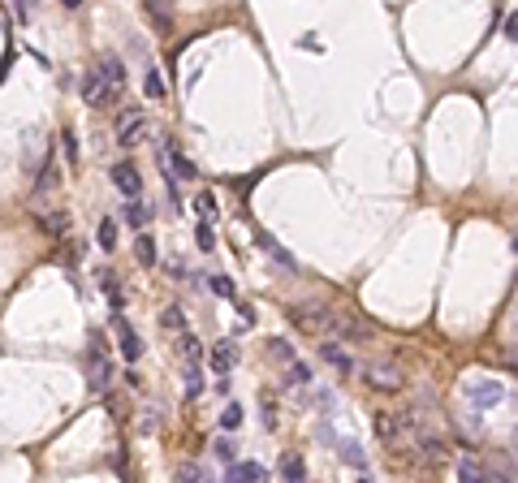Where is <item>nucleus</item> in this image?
Segmentation results:
<instances>
[{"label": "nucleus", "instance_id": "obj_16", "mask_svg": "<svg viewBox=\"0 0 518 483\" xmlns=\"http://www.w3.org/2000/svg\"><path fill=\"white\" fill-rule=\"evenodd\" d=\"M117 337H121V354H126V363H134L138 354H143V341H138V333L121 315H117Z\"/></svg>", "mask_w": 518, "mask_h": 483}, {"label": "nucleus", "instance_id": "obj_20", "mask_svg": "<svg viewBox=\"0 0 518 483\" xmlns=\"http://www.w3.org/2000/svg\"><path fill=\"white\" fill-rule=\"evenodd\" d=\"M285 384H289V389H294V384H311V367L289 359V367H285Z\"/></svg>", "mask_w": 518, "mask_h": 483}, {"label": "nucleus", "instance_id": "obj_12", "mask_svg": "<svg viewBox=\"0 0 518 483\" xmlns=\"http://www.w3.org/2000/svg\"><path fill=\"white\" fill-rule=\"evenodd\" d=\"M164 160H168V173L182 177V182H194V173H199V168H194V160L186 156V151H178V147H164Z\"/></svg>", "mask_w": 518, "mask_h": 483}, {"label": "nucleus", "instance_id": "obj_31", "mask_svg": "<svg viewBox=\"0 0 518 483\" xmlns=\"http://www.w3.org/2000/svg\"><path fill=\"white\" fill-rule=\"evenodd\" d=\"M160 324H164V328H173V333H182V324H186V315H182V307H168V311L160 315Z\"/></svg>", "mask_w": 518, "mask_h": 483}, {"label": "nucleus", "instance_id": "obj_21", "mask_svg": "<svg viewBox=\"0 0 518 483\" xmlns=\"http://www.w3.org/2000/svg\"><path fill=\"white\" fill-rule=\"evenodd\" d=\"M212 453H216V457H220V462H225V466H229V462H238V440H229V436H220V440L212 445Z\"/></svg>", "mask_w": 518, "mask_h": 483}, {"label": "nucleus", "instance_id": "obj_11", "mask_svg": "<svg viewBox=\"0 0 518 483\" xmlns=\"http://www.w3.org/2000/svg\"><path fill=\"white\" fill-rule=\"evenodd\" d=\"M108 177H113V186H117L121 194H126V199H134V194L143 190V177H138V168H134V164H117Z\"/></svg>", "mask_w": 518, "mask_h": 483}, {"label": "nucleus", "instance_id": "obj_17", "mask_svg": "<svg viewBox=\"0 0 518 483\" xmlns=\"http://www.w3.org/2000/svg\"><path fill=\"white\" fill-rule=\"evenodd\" d=\"M100 73H104V82H108V87L126 91V65H121L117 57H104V61H100Z\"/></svg>", "mask_w": 518, "mask_h": 483}, {"label": "nucleus", "instance_id": "obj_30", "mask_svg": "<svg viewBox=\"0 0 518 483\" xmlns=\"http://www.w3.org/2000/svg\"><path fill=\"white\" fill-rule=\"evenodd\" d=\"M194 242H199V250H216V233H212V224H208V220L194 229Z\"/></svg>", "mask_w": 518, "mask_h": 483}, {"label": "nucleus", "instance_id": "obj_24", "mask_svg": "<svg viewBox=\"0 0 518 483\" xmlns=\"http://www.w3.org/2000/svg\"><path fill=\"white\" fill-rule=\"evenodd\" d=\"M238 423H242V405H238V401H229L225 410H220V431H233Z\"/></svg>", "mask_w": 518, "mask_h": 483}, {"label": "nucleus", "instance_id": "obj_6", "mask_svg": "<svg viewBox=\"0 0 518 483\" xmlns=\"http://www.w3.org/2000/svg\"><path fill=\"white\" fill-rule=\"evenodd\" d=\"M147 130H152V125H147V113H138V108H126V113L117 117V143H121V147L143 143Z\"/></svg>", "mask_w": 518, "mask_h": 483}, {"label": "nucleus", "instance_id": "obj_19", "mask_svg": "<svg viewBox=\"0 0 518 483\" xmlns=\"http://www.w3.org/2000/svg\"><path fill=\"white\" fill-rule=\"evenodd\" d=\"M281 475H285V479H307V462H303L298 453H285V457H281Z\"/></svg>", "mask_w": 518, "mask_h": 483}, {"label": "nucleus", "instance_id": "obj_1", "mask_svg": "<svg viewBox=\"0 0 518 483\" xmlns=\"http://www.w3.org/2000/svg\"><path fill=\"white\" fill-rule=\"evenodd\" d=\"M285 315H289V324L298 328V333H307V337H333V333H337V311L324 307V302H294Z\"/></svg>", "mask_w": 518, "mask_h": 483}, {"label": "nucleus", "instance_id": "obj_32", "mask_svg": "<svg viewBox=\"0 0 518 483\" xmlns=\"http://www.w3.org/2000/svg\"><path fill=\"white\" fill-rule=\"evenodd\" d=\"M212 289H216L220 298H238V285L229 281V276H212Z\"/></svg>", "mask_w": 518, "mask_h": 483}, {"label": "nucleus", "instance_id": "obj_33", "mask_svg": "<svg viewBox=\"0 0 518 483\" xmlns=\"http://www.w3.org/2000/svg\"><path fill=\"white\" fill-rule=\"evenodd\" d=\"M203 393V380H199V371H194V363H190V371H186V397H199Z\"/></svg>", "mask_w": 518, "mask_h": 483}, {"label": "nucleus", "instance_id": "obj_25", "mask_svg": "<svg viewBox=\"0 0 518 483\" xmlns=\"http://www.w3.org/2000/svg\"><path fill=\"white\" fill-rule=\"evenodd\" d=\"M194 208H199V216H203V220H212V216L220 212V203H216V194H212V190H203L199 199H194Z\"/></svg>", "mask_w": 518, "mask_h": 483}, {"label": "nucleus", "instance_id": "obj_28", "mask_svg": "<svg viewBox=\"0 0 518 483\" xmlns=\"http://www.w3.org/2000/svg\"><path fill=\"white\" fill-rule=\"evenodd\" d=\"M337 449H341V457H345V462H350V466H359V470H367V457H363L359 449H354V440H341Z\"/></svg>", "mask_w": 518, "mask_h": 483}, {"label": "nucleus", "instance_id": "obj_9", "mask_svg": "<svg viewBox=\"0 0 518 483\" xmlns=\"http://www.w3.org/2000/svg\"><path fill=\"white\" fill-rule=\"evenodd\" d=\"M319 359L333 363L341 375H354V371H359V367H354V359H350V354H345V349L337 345V337H324V341H319Z\"/></svg>", "mask_w": 518, "mask_h": 483}, {"label": "nucleus", "instance_id": "obj_13", "mask_svg": "<svg viewBox=\"0 0 518 483\" xmlns=\"http://www.w3.org/2000/svg\"><path fill=\"white\" fill-rule=\"evenodd\" d=\"M57 182H61V173H57V160L48 156V164H43V173H39V182H35V194H31V203H35V208H43L48 190H57Z\"/></svg>", "mask_w": 518, "mask_h": 483}, {"label": "nucleus", "instance_id": "obj_2", "mask_svg": "<svg viewBox=\"0 0 518 483\" xmlns=\"http://www.w3.org/2000/svg\"><path fill=\"white\" fill-rule=\"evenodd\" d=\"M415 427H419L415 410H380V414H376V436H380L389 449H402V445H410Z\"/></svg>", "mask_w": 518, "mask_h": 483}, {"label": "nucleus", "instance_id": "obj_10", "mask_svg": "<svg viewBox=\"0 0 518 483\" xmlns=\"http://www.w3.org/2000/svg\"><path fill=\"white\" fill-rule=\"evenodd\" d=\"M225 479L229 483H264L268 479V466L264 462H229L225 466Z\"/></svg>", "mask_w": 518, "mask_h": 483}, {"label": "nucleus", "instance_id": "obj_5", "mask_svg": "<svg viewBox=\"0 0 518 483\" xmlns=\"http://www.w3.org/2000/svg\"><path fill=\"white\" fill-rule=\"evenodd\" d=\"M363 380H367L376 393H402V389H406V375L393 367V363H372V367L363 371Z\"/></svg>", "mask_w": 518, "mask_h": 483}, {"label": "nucleus", "instance_id": "obj_14", "mask_svg": "<svg viewBox=\"0 0 518 483\" xmlns=\"http://www.w3.org/2000/svg\"><path fill=\"white\" fill-rule=\"evenodd\" d=\"M208 363H212V371H216V375H225V371L238 363V345H233V341H216V345H212V354H208Z\"/></svg>", "mask_w": 518, "mask_h": 483}, {"label": "nucleus", "instance_id": "obj_8", "mask_svg": "<svg viewBox=\"0 0 518 483\" xmlns=\"http://www.w3.org/2000/svg\"><path fill=\"white\" fill-rule=\"evenodd\" d=\"M462 393H466V401H475L480 410H488V405L501 401V380H475V384H466Z\"/></svg>", "mask_w": 518, "mask_h": 483}, {"label": "nucleus", "instance_id": "obj_29", "mask_svg": "<svg viewBox=\"0 0 518 483\" xmlns=\"http://www.w3.org/2000/svg\"><path fill=\"white\" fill-rule=\"evenodd\" d=\"M100 246L117 250V220H100Z\"/></svg>", "mask_w": 518, "mask_h": 483}, {"label": "nucleus", "instance_id": "obj_22", "mask_svg": "<svg viewBox=\"0 0 518 483\" xmlns=\"http://www.w3.org/2000/svg\"><path fill=\"white\" fill-rule=\"evenodd\" d=\"M143 91L147 95H152L156 99V104H160V99H168V91H164V78H160V73L152 69V73H147V78H143Z\"/></svg>", "mask_w": 518, "mask_h": 483}, {"label": "nucleus", "instance_id": "obj_27", "mask_svg": "<svg viewBox=\"0 0 518 483\" xmlns=\"http://www.w3.org/2000/svg\"><path fill=\"white\" fill-rule=\"evenodd\" d=\"M121 216H126L130 224H147V216H152V212H147V208H143V203H138V194H134V199L126 203V212H121Z\"/></svg>", "mask_w": 518, "mask_h": 483}, {"label": "nucleus", "instance_id": "obj_7", "mask_svg": "<svg viewBox=\"0 0 518 483\" xmlns=\"http://www.w3.org/2000/svg\"><path fill=\"white\" fill-rule=\"evenodd\" d=\"M255 246H259V250H264V255L273 259L277 268H285V272H298V259H294L285 246H277V238H273V233H264V229H259V233H255Z\"/></svg>", "mask_w": 518, "mask_h": 483}, {"label": "nucleus", "instance_id": "obj_23", "mask_svg": "<svg viewBox=\"0 0 518 483\" xmlns=\"http://www.w3.org/2000/svg\"><path fill=\"white\" fill-rule=\"evenodd\" d=\"M147 13L156 17L160 31H168V22H173V17H168V0H147Z\"/></svg>", "mask_w": 518, "mask_h": 483}, {"label": "nucleus", "instance_id": "obj_3", "mask_svg": "<svg viewBox=\"0 0 518 483\" xmlns=\"http://www.w3.org/2000/svg\"><path fill=\"white\" fill-rule=\"evenodd\" d=\"M113 375H117V367H113V359L104 354L100 333H91V349H87V389H91V393H108Z\"/></svg>", "mask_w": 518, "mask_h": 483}, {"label": "nucleus", "instance_id": "obj_36", "mask_svg": "<svg viewBox=\"0 0 518 483\" xmlns=\"http://www.w3.org/2000/svg\"><path fill=\"white\" fill-rule=\"evenodd\" d=\"M505 35L518 43V13H510V17H505Z\"/></svg>", "mask_w": 518, "mask_h": 483}, {"label": "nucleus", "instance_id": "obj_38", "mask_svg": "<svg viewBox=\"0 0 518 483\" xmlns=\"http://www.w3.org/2000/svg\"><path fill=\"white\" fill-rule=\"evenodd\" d=\"M82 5V0H65V9H78Z\"/></svg>", "mask_w": 518, "mask_h": 483}, {"label": "nucleus", "instance_id": "obj_34", "mask_svg": "<svg viewBox=\"0 0 518 483\" xmlns=\"http://www.w3.org/2000/svg\"><path fill=\"white\" fill-rule=\"evenodd\" d=\"M268 354H273V359H294V349H289L285 341H277V337L268 341Z\"/></svg>", "mask_w": 518, "mask_h": 483}, {"label": "nucleus", "instance_id": "obj_35", "mask_svg": "<svg viewBox=\"0 0 518 483\" xmlns=\"http://www.w3.org/2000/svg\"><path fill=\"white\" fill-rule=\"evenodd\" d=\"M61 143H65V160H69V164H73V160H78V143H73V134H65V138H61Z\"/></svg>", "mask_w": 518, "mask_h": 483}, {"label": "nucleus", "instance_id": "obj_26", "mask_svg": "<svg viewBox=\"0 0 518 483\" xmlns=\"http://www.w3.org/2000/svg\"><path fill=\"white\" fill-rule=\"evenodd\" d=\"M178 349L186 354L190 363H194V359H199V354H203V345H199V337H194V333H182V337H178Z\"/></svg>", "mask_w": 518, "mask_h": 483}, {"label": "nucleus", "instance_id": "obj_4", "mask_svg": "<svg viewBox=\"0 0 518 483\" xmlns=\"http://www.w3.org/2000/svg\"><path fill=\"white\" fill-rule=\"evenodd\" d=\"M78 91H82V99H87V104H95V108H104V104H117V99H121V91L104 82L100 65H95V69H87L82 78H78Z\"/></svg>", "mask_w": 518, "mask_h": 483}, {"label": "nucleus", "instance_id": "obj_18", "mask_svg": "<svg viewBox=\"0 0 518 483\" xmlns=\"http://www.w3.org/2000/svg\"><path fill=\"white\" fill-rule=\"evenodd\" d=\"M134 259H138L143 268H156V238L138 233V238H134Z\"/></svg>", "mask_w": 518, "mask_h": 483}, {"label": "nucleus", "instance_id": "obj_15", "mask_svg": "<svg viewBox=\"0 0 518 483\" xmlns=\"http://www.w3.org/2000/svg\"><path fill=\"white\" fill-rule=\"evenodd\" d=\"M458 475H462L466 483H497V479H501L497 470H488L484 462H475V457H462V462H458Z\"/></svg>", "mask_w": 518, "mask_h": 483}, {"label": "nucleus", "instance_id": "obj_37", "mask_svg": "<svg viewBox=\"0 0 518 483\" xmlns=\"http://www.w3.org/2000/svg\"><path fill=\"white\" fill-rule=\"evenodd\" d=\"M35 5H39V0H22V9H27V13H31V9H35Z\"/></svg>", "mask_w": 518, "mask_h": 483}]
</instances>
